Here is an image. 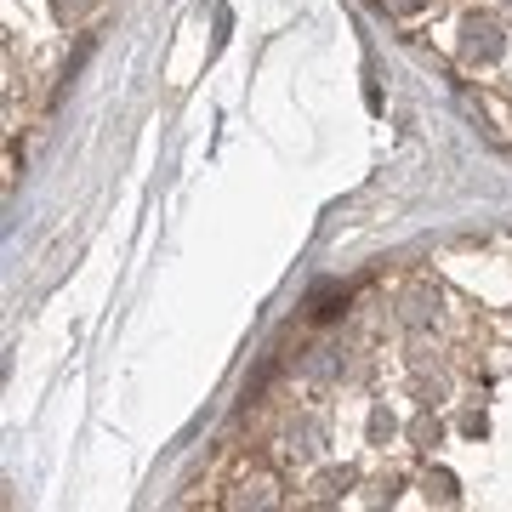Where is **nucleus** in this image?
Wrapping results in <instances>:
<instances>
[{
    "instance_id": "1",
    "label": "nucleus",
    "mask_w": 512,
    "mask_h": 512,
    "mask_svg": "<svg viewBox=\"0 0 512 512\" xmlns=\"http://www.w3.org/2000/svg\"><path fill=\"white\" fill-rule=\"evenodd\" d=\"M52 6H57V18H74V12H80L86 0H52Z\"/></svg>"
}]
</instances>
